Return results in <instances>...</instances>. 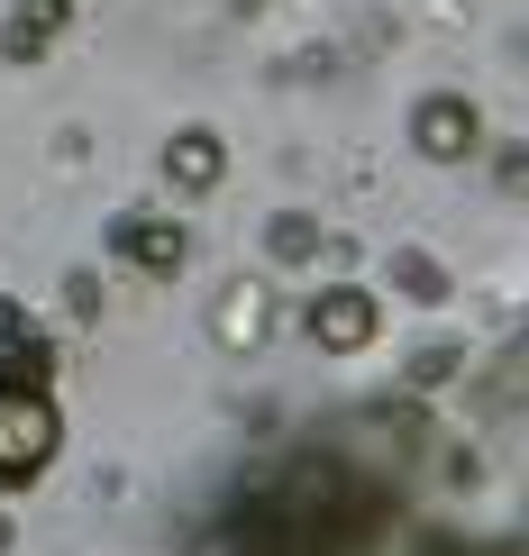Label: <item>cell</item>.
Instances as JSON below:
<instances>
[{
  "mask_svg": "<svg viewBox=\"0 0 529 556\" xmlns=\"http://www.w3.org/2000/svg\"><path fill=\"white\" fill-rule=\"evenodd\" d=\"M219 165H228V155H219V137H211V128H182L174 147H165V174L182 182V192H211Z\"/></svg>",
  "mask_w": 529,
  "mask_h": 556,
  "instance_id": "obj_5",
  "label": "cell"
},
{
  "mask_svg": "<svg viewBox=\"0 0 529 556\" xmlns=\"http://www.w3.org/2000/svg\"><path fill=\"white\" fill-rule=\"evenodd\" d=\"M311 247H319V238H311V219H274V256H284V265H302Z\"/></svg>",
  "mask_w": 529,
  "mask_h": 556,
  "instance_id": "obj_8",
  "label": "cell"
},
{
  "mask_svg": "<svg viewBox=\"0 0 529 556\" xmlns=\"http://www.w3.org/2000/svg\"><path fill=\"white\" fill-rule=\"evenodd\" d=\"M411 137H420V147H429V155L448 165V155H466V147H475V110L456 101V91H439V101H420V119H411Z\"/></svg>",
  "mask_w": 529,
  "mask_h": 556,
  "instance_id": "obj_3",
  "label": "cell"
},
{
  "mask_svg": "<svg viewBox=\"0 0 529 556\" xmlns=\"http://www.w3.org/2000/svg\"><path fill=\"white\" fill-rule=\"evenodd\" d=\"M55 447H64V420H55V402H46L37 383H0V483L37 475Z\"/></svg>",
  "mask_w": 529,
  "mask_h": 556,
  "instance_id": "obj_1",
  "label": "cell"
},
{
  "mask_svg": "<svg viewBox=\"0 0 529 556\" xmlns=\"http://www.w3.org/2000/svg\"><path fill=\"white\" fill-rule=\"evenodd\" d=\"M219 329H228V346H256V338H265V292L238 283V292H228V319H219Z\"/></svg>",
  "mask_w": 529,
  "mask_h": 556,
  "instance_id": "obj_7",
  "label": "cell"
},
{
  "mask_svg": "<svg viewBox=\"0 0 529 556\" xmlns=\"http://www.w3.org/2000/svg\"><path fill=\"white\" fill-rule=\"evenodd\" d=\"M64 18H74L64 0H18V18H10V37H0V46H10V55H37V46L55 37Z\"/></svg>",
  "mask_w": 529,
  "mask_h": 556,
  "instance_id": "obj_6",
  "label": "cell"
},
{
  "mask_svg": "<svg viewBox=\"0 0 529 556\" xmlns=\"http://www.w3.org/2000/svg\"><path fill=\"white\" fill-rule=\"evenodd\" d=\"M119 256H128L137 274H182V228H165V219H128V228H119Z\"/></svg>",
  "mask_w": 529,
  "mask_h": 556,
  "instance_id": "obj_4",
  "label": "cell"
},
{
  "mask_svg": "<svg viewBox=\"0 0 529 556\" xmlns=\"http://www.w3.org/2000/svg\"><path fill=\"white\" fill-rule=\"evenodd\" d=\"M311 338L329 346V356H356L365 338H375V292H356V283H329L311 301Z\"/></svg>",
  "mask_w": 529,
  "mask_h": 556,
  "instance_id": "obj_2",
  "label": "cell"
}]
</instances>
